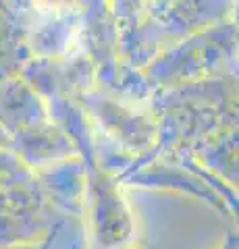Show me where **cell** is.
Instances as JSON below:
<instances>
[{
  "mask_svg": "<svg viewBox=\"0 0 239 249\" xmlns=\"http://www.w3.org/2000/svg\"><path fill=\"white\" fill-rule=\"evenodd\" d=\"M32 4L40 13L58 17V15H75L86 4V0H32Z\"/></svg>",
  "mask_w": 239,
  "mask_h": 249,
  "instance_id": "obj_1",
  "label": "cell"
}]
</instances>
